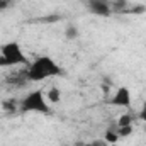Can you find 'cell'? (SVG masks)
Masks as SVG:
<instances>
[{
	"mask_svg": "<svg viewBox=\"0 0 146 146\" xmlns=\"http://www.w3.org/2000/svg\"><path fill=\"white\" fill-rule=\"evenodd\" d=\"M46 99H48L49 104H56V102H60V99H61V92H60V88H58V87H51V88L46 92Z\"/></svg>",
	"mask_w": 146,
	"mask_h": 146,
	"instance_id": "obj_8",
	"label": "cell"
},
{
	"mask_svg": "<svg viewBox=\"0 0 146 146\" xmlns=\"http://www.w3.org/2000/svg\"><path fill=\"white\" fill-rule=\"evenodd\" d=\"M66 146H70V145H66Z\"/></svg>",
	"mask_w": 146,
	"mask_h": 146,
	"instance_id": "obj_16",
	"label": "cell"
},
{
	"mask_svg": "<svg viewBox=\"0 0 146 146\" xmlns=\"http://www.w3.org/2000/svg\"><path fill=\"white\" fill-rule=\"evenodd\" d=\"M121 138H119V134H117V131H115V126H110L109 129L106 131V141L107 143H117Z\"/></svg>",
	"mask_w": 146,
	"mask_h": 146,
	"instance_id": "obj_9",
	"label": "cell"
},
{
	"mask_svg": "<svg viewBox=\"0 0 146 146\" xmlns=\"http://www.w3.org/2000/svg\"><path fill=\"white\" fill-rule=\"evenodd\" d=\"M12 3H14V0H0V12H3V10L10 9V7H12Z\"/></svg>",
	"mask_w": 146,
	"mask_h": 146,
	"instance_id": "obj_13",
	"label": "cell"
},
{
	"mask_svg": "<svg viewBox=\"0 0 146 146\" xmlns=\"http://www.w3.org/2000/svg\"><path fill=\"white\" fill-rule=\"evenodd\" d=\"M115 126H117V127H126V126H133V115H131V114H122V115H121V117L117 119Z\"/></svg>",
	"mask_w": 146,
	"mask_h": 146,
	"instance_id": "obj_10",
	"label": "cell"
},
{
	"mask_svg": "<svg viewBox=\"0 0 146 146\" xmlns=\"http://www.w3.org/2000/svg\"><path fill=\"white\" fill-rule=\"evenodd\" d=\"M2 107L5 110H9V112H15V110H19V100L9 99V100H5V102L2 104Z\"/></svg>",
	"mask_w": 146,
	"mask_h": 146,
	"instance_id": "obj_11",
	"label": "cell"
},
{
	"mask_svg": "<svg viewBox=\"0 0 146 146\" xmlns=\"http://www.w3.org/2000/svg\"><path fill=\"white\" fill-rule=\"evenodd\" d=\"M29 63L31 61L27 60L17 41H9L0 46V68H14L19 65L27 66Z\"/></svg>",
	"mask_w": 146,
	"mask_h": 146,
	"instance_id": "obj_3",
	"label": "cell"
},
{
	"mask_svg": "<svg viewBox=\"0 0 146 146\" xmlns=\"http://www.w3.org/2000/svg\"><path fill=\"white\" fill-rule=\"evenodd\" d=\"M110 7H112V14H124L129 9V2L127 0H110Z\"/></svg>",
	"mask_w": 146,
	"mask_h": 146,
	"instance_id": "obj_7",
	"label": "cell"
},
{
	"mask_svg": "<svg viewBox=\"0 0 146 146\" xmlns=\"http://www.w3.org/2000/svg\"><path fill=\"white\" fill-rule=\"evenodd\" d=\"M7 82L12 83V85H15V87L29 83V82H27V76H26V70H24V72H14L12 75H9V76H7Z\"/></svg>",
	"mask_w": 146,
	"mask_h": 146,
	"instance_id": "obj_6",
	"label": "cell"
},
{
	"mask_svg": "<svg viewBox=\"0 0 146 146\" xmlns=\"http://www.w3.org/2000/svg\"><path fill=\"white\" fill-rule=\"evenodd\" d=\"M63 68L51 58V56H37L34 61H31L27 65L26 70V76L29 83H37L53 76H60L63 75Z\"/></svg>",
	"mask_w": 146,
	"mask_h": 146,
	"instance_id": "obj_1",
	"label": "cell"
},
{
	"mask_svg": "<svg viewBox=\"0 0 146 146\" xmlns=\"http://www.w3.org/2000/svg\"><path fill=\"white\" fill-rule=\"evenodd\" d=\"M138 117L146 124V100H145V104H143V107H141V110H139V114H138Z\"/></svg>",
	"mask_w": 146,
	"mask_h": 146,
	"instance_id": "obj_14",
	"label": "cell"
},
{
	"mask_svg": "<svg viewBox=\"0 0 146 146\" xmlns=\"http://www.w3.org/2000/svg\"><path fill=\"white\" fill-rule=\"evenodd\" d=\"M19 112L22 114H42V115H51L53 107L46 99V94L37 88L29 92L24 99L19 100Z\"/></svg>",
	"mask_w": 146,
	"mask_h": 146,
	"instance_id": "obj_2",
	"label": "cell"
},
{
	"mask_svg": "<svg viewBox=\"0 0 146 146\" xmlns=\"http://www.w3.org/2000/svg\"><path fill=\"white\" fill-rule=\"evenodd\" d=\"M66 37H68V39L78 37V27H76V26H68V29H66Z\"/></svg>",
	"mask_w": 146,
	"mask_h": 146,
	"instance_id": "obj_12",
	"label": "cell"
},
{
	"mask_svg": "<svg viewBox=\"0 0 146 146\" xmlns=\"http://www.w3.org/2000/svg\"><path fill=\"white\" fill-rule=\"evenodd\" d=\"M85 7L88 9L90 14H94L97 17H109V15H112L110 0H85Z\"/></svg>",
	"mask_w": 146,
	"mask_h": 146,
	"instance_id": "obj_5",
	"label": "cell"
},
{
	"mask_svg": "<svg viewBox=\"0 0 146 146\" xmlns=\"http://www.w3.org/2000/svg\"><path fill=\"white\" fill-rule=\"evenodd\" d=\"M73 146H102V145H100L99 141H94V143H82V141H80V143H75Z\"/></svg>",
	"mask_w": 146,
	"mask_h": 146,
	"instance_id": "obj_15",
	"label": "cell"
},
{
	"mask_svg": "<svg viewBox=\"0 0 146 146\" xmlns=\"http://www.w3.org/2000/svg\"><path fill=\"white\" fill-rule=\"evenodd\" d=\"M131 90L127 87H117L115 92L112 94V97L109 99V104L114 107H121V109H127L131 107Z\"/></svg>",
	"mask_w": 146,
	"mask_h": 146,
	"instance_id": "obj_4",
	"label": "cell"
}]
</instances>
